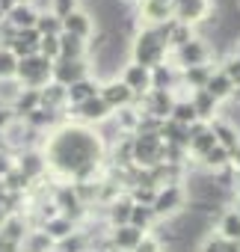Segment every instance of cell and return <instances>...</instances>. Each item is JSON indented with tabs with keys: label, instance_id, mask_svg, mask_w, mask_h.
I'll return each instance as SVG.
<instances>
[{
	"label": "cell",
	"instance_id": "obj_42",
	"mask_svg": "<svg viewBox=\"0 0 240 252\" xmlns=\"http://www.w3.org/2000/svg\"><path fill=\"white\" fill-rule=\"evenodd\" d=\"M231 169H234V172H240V149H237V152H231Z\"/></svg>",
	"mask_w": 240,
	"mask_h": 252
},
{
	"label": "cell",
	"instance_id": "obj_1",
	"mask_svg": "<svg viewBox=\"0 0 240 252\" xmlns=\"http://www.w3.org/2000/svg\"><path fill=\"white\" fill-rule=\"evenodd\" d=\"M107 143L95 128H83L77 122H65L57 131L45 134L42 155L48 163V175L60 178V184H86L101 181L107 175Z\"/></svg>",
	"mask_w": 240,
	"mask_h": 252
},
{
	"label": "cell",
	"instance_id": "obj_45",
	"mask_svg": "<svg viewBox=\"0 0 240 252\" xmlns=\"http://www.w3.org/2000/svg\"><path fill=\"white\" fill-rule=\"evenodd\" d=\"M6 149V137H3V131H0V152Z\"/></svg>",
	"mask_w": 240,
	"mask_h": 252
},
{
	"label": "cell",
	"instance_id": "obj_27",
	"mask_svg": "<svg viewBox=\"0 0 240 252\" xmlns=\"http://www.w3.org/2000/svg\"><path fill=\"white\" fill-rule=\"evenodd\" d=\"M210 74H213V65H196V68H184V71H181V86H184V89H190V92H196V89H205V86H208V80H210Z\"/></svg>",
	"mask_w": 240,
	"mask_h": 252
},
{
	"label": "cell",
	"instance_id": "obj_26",
	"mask_svg": "<svg viewBox=\"0 0 240 252\" xmlns=\"http://www.w3.org/2000/svg\"><path fill=\"white\" fill-rule=\"evenodd\" d=\"M77 228H80V225H77V222H71V220H68V217H62V214H60V217H54V220H48V222L42 225V231H45L54 243H60V240L71 237Z\"/></svg>",
	"mask_w": 240,
	"mask_h": 252
},
{
	"label": "cell",
	"instance_id": "obj_39",
	"mask_svg": "<svg viewBox=\"0 0 240 252\" xmlns=\"http://www.w3.org/2000/svg\"><path fill=\"white\" fill-rule=\"evenodd\" d=\"M134 252H163V243L149 231V234H143V240L137 243V249H134Z\"/></svg>",
	"mask_w": 240,
	"mask_h": 252
},
{
	"label": "cell",
	"instance_id": "obj_8",
	"mask_svg": "<svg viewBox=\"0 0 240 252\" xmlns=\"http://www.w3.org/2000/svg\"><path fill=\"white\" fill-rule=\"evenodd\" d=\"M110 119H113V110L101 101V95H95V98L83 101L80 107L68 110V122H77V125H83V128H101V125L110 122Z\"/></svg>",
	"mask_w": 240,
	"mask_h": 252
},
{
	"label": "cell",
	"instance_id": "obj_36",
	"mask_svg": "<svg viewBox=\"0 0 240 252\" xmlns=\"http://www.w3.org/2000/svg\"><path fill=\"white\" fill-rule=\"evenodd\" d=\"M128 196H131V202H134V205H149V208H151V202H154L157 190H154V187H131V190H128Z\"/></svg>",
	"mask_w": 240,
	"mask_h": 252
},
{
	"label": "cell",
	"instance_id": "obj_13",
	"mask_svg": "<svg viewBox=\"0 0 240 252\" xmlns=\"http://www.w3.org/2000/svg\"><path fill=\"white\" fill-rule=\"evenodd\" d=\"M98 95H101V101L116 113V110H122V107H131L137 98H134V92L119 80V77H113V80H104L101 83V89H98Z\"/></svg>",
	"mask_w": 240,
	"mask_h": 252
},
{
	"label": "cell",
	"instance_id": "obj_51",
	"mask_svg": "<svg viewBox=\"0 0 240 252\" xmlns=\"http://www.w3.org/2000/svg\"><path fill=\"white\" fill-rule=\"evenodd\" d=\"M166 3H172V0H166Z\"/></svg>",
	"mask_w": 240,
	"mask_h": 252
},
{
	"label": "cell",
	"instance_id": "obj_33",
	"mask_svg": "<svg viewBox=\"0 0 240 252\" xmlns=\"http://www.w3.org/2000/svg\"><path fill=\"white\" fill-rule=\"evenodd\" d=\"M15 71H18V57L0 45V80H15Z\"/></svg>",
	"mask_w": 240,
	"mask_h": 252
},
{
	"label": "cell",
	"instance_id": "obj_2",
	"mask_svg": "<svg viewBox=\"0 0 240 252\" xmlns=\"http://www.w3.org/2000/svg\"><path fill=\"white\" fill-rule=\"evenodd\" d=\"M131 63L146 65V68H157V65L169 63V45L160 39L157 30L140 27L131 36Z\"/></svg>",
	"mask_w": 240,
	"mask_h": 252
},
{
	"label": "cell",
	"instance_id": "obj_18",
	"mask_svg": "<svg viewBox=\"0 0 240 252\" xmlns=\"http://www.w3.org/2000/svg\"><path fill=\"white\" fill-rule=\"evenodd\" d=\"M190 104H193V110H196V116H199V122H205V125H210L216 116H219V104L205 92V89H196V92H190Z\"/></svg>",
	"mask_w": 240,
	"mask_h": 252
},
{
	"label": "cell",
	"instance_id": "obj_30",
	"mask_svg": "<svg viewBox=\"0 0 240 252\" xmlns=\"http://www.w3.org/2000/svg\"><path fill=\"white\" fill-rule=\"evenodd\" d=\"M169 119L178 122V125H184V128H190V125L199 122V116H196V110H193V104H190V95H187V98H175V107H172Z\"/></svg>",
	"mask_w": 240,
	"mask_h": 252
},
{
	"label": "cell",
	"instance_id": "obj_10",
	"mask_svg": "<svg viewBox=\"0 0 240 252\" xmlns=\"http://www.w3.org/2000/svg\"><path fill=\"white\" fill-rule=\"evenodd\" d=\"M89 74H92L89 60H57L54 63V71H51V80L68 89V86H74L77 80H83Z\"/></svg>",
	"mask_w": 240,
	"mask_h": 252
},
{
	"label": "cell",
	"instance_id": "obj_3",
	"mask_svg": "<svg viewBox=\"0 0 240 252\" xmlns=\"http://www.w3.org/2000/svg\"><path fill=\"white\" fill-rule=\"evenodd\" d=\"M216 6L213 0H172V18L178 24H187L199 33V27L216 24Z\"/></svg>",
	"mask_w": 240,
	"mask_h": 252
},
{
	"label": "cell",
	"instance_id": "obj_49",
	"mask_svg": "<svg viewBox=\"0 0 240 252\" xmlns=\"http://www.w3.org/2000/svg\"><path fill=\"white\" fill-rule=\"evenodd\" d=\"M18 3H30V0H18Z\"/></svg>",
	"mask_w": 240,
	"mask_h": 252
},
{
	"label": "cell",
	"instance_id": "obj_6",
	"mask_svg": "<svg viewBox=\"0 0 240 252\" xmlns=\"http://www.w3.org/2000/svg\"><path fill=\"white\" fill-rule=\"evenodd\" d=\"M51 71H54V63L45 60L42 54L24 57V60H18L15 80H18L21 89H45V86L51 83Z\"/></svg>",
	"mask_w": 240,
	"mask_h": 252
},
{
	"label": "cell",
	"instance_id": "obj_16",
	"mask_svg": "<svg viewBox=\"0 0 240 252\" xmlns=\"http://www.w3.org/2000/svg\"><path fill=\"white\" fill-rule=\"evenodd\" d=\"M15 33H21V30H36V21H39V12L30 6V3H15L9 12H6V18H3Z\"/></svg>",
	"mask_w": 240,
	"mask_h": 252
},
{
	"label": "cell",
	"instance_id": "obj_21",
	"mask_svg": "<svg viewBox=\"0 0 240 252\" xmlns=\"http://www.w3.org/2000/svg\"><path fill=\"white\" fill-rule=\"evenodd\" d=\"M210 131H213L216 143H219L225 152H237V149H240V137H237V131L231 128V122H225L222 116H216V119L210 122Z\"/></svg>",
	"mask_w": 240,
	"mask_h": 252
},
{
	"label": "cell",
	"instance_id": "obj_24",
	"mask_svg": "<svg viewBox=\"0 0 240 252\" xmlns=\"http://www.w3.org/2000/svg\"><path fill=\"white\" fill-rule=\"evenodd\" d=\"M42 92V107H48V110H57V113H65L68 110V89L65 86H60V83H48L45 89H39Z\"/></svg>",
	"mask_w": 240,
	"mask_h": 252
},
{
	"label": "cell",
	"instance_id": "obj_31",
	"mask_svg": "<svg viewBox=\"0 0 240 252\" xmlns=\"http://www.w3.org/2000/svg\"><path fill=\"white\" fill-rule=\"evenodd\" d=\"M128 225H134V228H140V231H151L154 225H157V217H154V211L149 208V205H134V211H131V222Z\"/></svg>",
	"mask_w": 240,
	"mask_h": 252
},
{
	"label": "cell",
	"instance_id": "obj_5",
	"mask_svg": "<svg viewBox=\"0 0 240 252\" xmlns=\"http://www.w3.org/2000/svg\"><path fill=\"white\" fill-rule=\"evenodd\" d=\"M187 205H190V199H187L184 184H169V187H160L157 190V196L151 202V211H154L157 222H169V220L181 217L187 211Z\"/></svg>",
	"mask_w": 240,
	"mask_h": 252
},
{
	"label": "cell",
	"instance_id": "obj_34",
	"mask_svg": "<svg viewBox=\"0 0 240 252\" xmlns=\"http://www.w3.org/2000/svg\"><path fill=\"white\" fill-rule=\"evenodd\" d=\"M219 71H222V74H225V77H228L237 89H240V60H237L234 54H228V57L219 63Z\"/></svg>",
	"mask_w": 240,
	"mask_h": 252
},
{
	"label": "cell",
	"instance_id": "obj_47",
	"mask_svg": "<svg viewBox=\"0 0 240 252\" xmlns=\"http://www.w3.org/2000/svg\"><path fill=\"white\" fill-rule=\"evenodd\" d=\"M234 57H237V60H240V45H237V48H234Z\"/></svg>",
	"mask_w": 240,
	"mask_h": 252
},
{
	"label": "cell",
	"instance_id": "obj_40",
	"mask_svg": "<svg viewBox=\"0 0 240 252\" xmlns=\"http://www.w3.org/2000/svg\"><path fill=\"white\" fill-rule=\"evenodd\" d=\"M12 169H15V155L9 149H3V152H0V181H3Z\"/></svg>",
	"mask_w": 240,
	"mask_h": 252
},
{
	"label": "cell",
	"instance_id": "obj_44",
	"mask_svg": "<svg viewBox=\"0 0 240 252\" xmlns=\"http://www.w3.org/2000/svg\"><path fill=\"white\" fill-rule=\"evenodd\" d=\"M234 193L240 196V172H234Z\"/></svg>",
	"mask_w": 240,
	"mask_h": 252
},
{
	"label": "cell",
	"instance_id": "obj_28",
	"mask_svg": "<svg viewBox=\"0 0 240 252\" xmlns=\"http://www.w3.org/2000/svg\"><path fill=\"white\" fill-rule=\"evenodd\" d=\"M42 107V92L39 89H21L18 92V98H15V104H12V110H15V119H27L33 110H39Z\"/></svg>",
	"mask_w": 240,
	"mask_h": 252
},
{
	"label": "cell",
	"instance_id": "obj_48",
	"mask_svg": "<svg viewBox=\"0 0 240 252\" xmlns=\"http://www.w3.org/2000/svg\"><path fill=\"white\" fill-rule=\"evenodd\" d=\"M3 18H6V15H3V9H0V21H3Z\"/></svg>",
	"mask_w": 240,
	"mask_h": 252
},
{
	"label": "cell",
	"instance_id": "obj_17",
	"mask_svg": "<svg viewBox=\"0 0 240 252\" xmlns=\"http://www.w3.org/2000/svg\"><path fill=\"white\" fill-rule=\"evenodd\" d=\"M205 92H208V95H210V98H213L219 107H222L225 101H231V98H234L237 86H234V83H231V80H228V77H225L219 68H213V74H210V80H208Z\"/></svg>",
	"mask_w": 240,
	"mask_h": 252
},
{
	"label": "cell",
	"instance_id": "obj_29",
	"mask_svg": "<svg viewBox=\"0 0 240 252\" xmlns=\"http://www.w3.org/2000/svg\"><path fill=\"white\" fill-rule=\"evenodd\" d=\"M54 240L42 231V228H30V234L24 237V243H21V252H54Z\"/></svg>",
	"mask_w": 240,
	"mask_h": 252
},
{
	"label": "cell",
	"instance_id": "obj_9",
	"mask_svg": "<svg viewBox=\"0 0 240 252\" xmlns=\"http://www.w3.org/2000/svg\"><path fill=\"white\" fill-rule=\"evenodd\" d=\"M134 15H137V27L154 30V27L172 21V3H166V0H137Z\"/></svg>",
	"mask_w": 240,
	"mask_h": 252
},
{
	"label": "cell",
	"instance_id": "obj_32",
	"mask_svg": "<svg viewBox=\"0 0 240 252\" xmlns=\"http://www.w3.org/2000/svg\"><path fill=\"white\" fill-rule=\"evenodd\" d=\"M36 30H39V36H60L62 33V18H57L54 12H42L39 21H36Z\"/></svg>",
	"mask_w": 240,
	"mask_h": 252
},
{
	"label": "cell",
	"instance_id": "obj_15",
	"mask_svg": "<svg viewBox=\"0 0 240 252\" xmlns=\"http://www.w3.org/2000/svg\"><path fill=\"white\" fill-rule=\"evenodd\" d=\"M131 211H134L131 196H128V193H125V196H119L116 202H110V205L104 208V225H107V228L128 225V222H131Z\"/></svg>",
	"mask_w": 240,
	"mask_h": 252
},
{
	"label": "cell",
	"instance_id": "obj_41",
	"mask_svg": "<svg viewBox=\"0 0 240 252\" xmlns=\"http://www.w3.org/2000/svg\"><path fill=\"white\" fill-rule=\"evenodd\" d=\"M12 122H15V110L6 107V104H0V131H6Z\"/></svg>",
	"mask_w": 240,
	"mask_h": 252
},
{
	"label": "cell",
	"instance_id": "obj_14",
	"mask_svg": "<svg viewBox=\"0 0 240 252\" xmlns=\"http://www.w3.org/2000/svg\"><path fill=\"white\" fill-rule=\"evenodd\" d=\"M146 231L134 228V225H119V228H110L107 231V243H110V252H134L137 243L143 240Z\"/></svg>",
	"mask_w": 240,
	"mask_h": 252
},
{
	"label": "cell",
	"instance_id": "obj_37",
	"mask_svg": "<svg viewBox=\"0 0 240 252\" xmlns=\"http://www.w3.org/2000/svg\"><path fill=\"white\" fill-rule=\"evenodd\" d=\"M74 9H80V0H51V12H54L57 18H65V15H71Z\"/></svg>",
	"mask_w": 240,
	"mask_h": 252
},
{
	"label": "cell",
	"instance_id": "obj_7",
	"mask_svg": "<svg viewBox=\"0 0 240 252\" xmlns=\"http://www.w3.org/2000/svg\"><path fill=\"white\" fill-rule=\"evenodd\" d=\"M131 149H134V166L137 169H154V166L163 163L166 143L157 134H134Z\"/></svg>",
	"mask_w": 240,
	"mask_h": 252
},
{
	"label": "cell",
	"instance_id": "obj_38",
	"mask_svg": "<svg viewBox=\"0 0 240 252\" xmlns=\"http://www.w3.org/2000/svg\"><path fill=\"white\" fill-rule=\"evenodd\" d=\"M196 252H222V237H219L216 231L205 234V237H202V243L196 246Z\"/></svg>",
	"mask_w": 240,
	"mask_h": 252
},
{
	"label": "cell",
	"instance_id": "obj_20",
	"mask_svg": "<svg viewBox=\"0 0 240 252\" xmlns=\"http://www.w3.org/2000/svg\"><path fill=\"white\" fill-rule=\"evenodd\" d=\"M30 234V225H27V220H24V214H9L6 217V222L0 225V237L3 240H9V243H24V237Z\"/></svg>",
	"mask_w": 240,
	"mask_h": 252
},
{
	"label": "cell",
	"instance_id": "obj_4",
	"mask_svg": "<svg viewBox=\"0 0 240 252\" xmlns=\"http://www.w3.org/2000/svg\"><path fill=\"white\" fill-rule=\"evenodd\" d=\"M169 63H172L178 71L196 68V65H216V63H213V48H210V42H208L205 36H196V39H190L187 45H181L178 51H172V54H169Z\"/></svg>",
	"mask_w": 240,
	"mask_h": 252
},
{
	"label": "cell",
	"instance_id": "obj_46",
	"mask_svg": "<svg viewBox=\"0 0 240 252\" xmlns=\"http://www.w3.org/2000/svg\"><path fill=\"white\" fill-rule=\"evenodd\" d=\"M234 211H237V217H240V196H237V202H234Z\"/></svg>",
	"mask_w": 240,
	"mask_h": 252
},
{
	"label": "cell",
	"instance_id": "obj_12",
	"mask_svg": "<svg viewBox=\"0 0 240 252\" xmlns=\"http://www.w3.org/2000/svg\"><path fill=\"white\" fill-rule=\"evenodd\" d=\"M95 15L86 9V6H80V9H74L71 15H65L62 18V33H68V36H77V39H83V42H89L92 36H95Z\"/></svg>",
	"mask_w": 240,
	"mask_h": 252
},
{
	"label": "cell",
	"instance_id": "obj_43",
	"mask_svg": "<svg viewBox=\"0 0 240 252\" xmlns=\"http://www.w3.org/2000/svg\"><path fill=\"white\" fill-rule=\"evenodd\" d=\"M15 3H18V0H0V9H3V15H6V12L15 6Z\"/></svg>",
	"mask_w": 240,
	"mask_h": 252
},
{
	"label": "cell",
	"instance_id": "obj_25",
	"mask_svg": "<svg viewBox=\"0 0 240 252\" xmlns=\"http://www.w3.org/2000/svg\"><path fill=\"white\" fill-rule=\"evenodd\" d=\"M216 234H219L222 240L240 243V217H237L234 208H225V211L216 217Z\"/></svg>",
	"mask_w": 240,
	"mask_h": 252
},
{
	"label": "cell",
	"instance_id": "obj_22",
	"mask_svg": "<svg viewBox=\"0 0 240 252\" xmlns=\"http://www.w3.org/2000/svg\"><path fill=\"white\" fill-rule=\"evenodd\" d=\"M98 89H101V83H98L92 74L83 77V80H77L74 86H68V110H71V107H80V104L89 101V98H95Z\"/></svg>",
	"mask_w": 240,
	"mask_h": 252
},
{
	"label": "cell",
	"instance_id": "obj_50",
	"mask_svg": "<svg viewBox=\"0 0 240 252\" xmlns=\"http://www.w3.org/2000/svg\"><path fill=\"white\" fill-rule=\"evenodd\" d=\"M237 9H240V0H237Z\"/></svg>",
	"mask_w": 240,
	"mask_h": 252
},
{
	"label": "cell",
	"instance_id": "obj_35",
	"mask_svg": "<svg viewBox=\"0 0 240 252\" xmlns=\"http://www.w3.org/2000/svg\"><path fill=\"white\" fill-rule=\"evenodd\" d=\"M39 54H42L45 60L57 63V60H60V36H42V42H39Z\"/></svg>",
	"mask_w": 240,
	"mask_h": 252
},
{
	"label": "cell",
	"instance_id": "obj_23",
	"mask_svg": "<svg viewBox=\"0 0 240 252\" xmlns=\"http://www.w3.org/2000/svg\"><path fill=\"white\" fill-rule=\"evenodd\" d=\"M60 60H89V42L60 33Z\"/></svg>",
	"mask_w": 240,
	"mask_h": 252
},
{
	"label": "cell",
	"instance_id": "obj_11",
	"mask_svg": "<svg viewBox=\"0 0 240 252\" xmlns=\"http://www.w3.org/2000/svg\"><path fill=\"white\" fill-rule=\"evenodd\" d=\"M119 80H122V83L134 92V98H143V95L151 92V68H146V65L125 63L122 71H119Z\"/></svg>",
	"mask_w": 240,
	"mask_h": 252
},
{
	"label": "cell",
	"instance_id": "obj_19",
	"mask_svg": "<svg viewBox=\"0 0 240 252\" xmlns=\"http://www.w3.org/2000/svg\"><path fill=\"white\" fill-rule=\"evenodd\" d=\"M39 42H42L39 30H21V33L12 39L9 51H12L18 60H24V57H36V54H39Z\"/></svg>",
	"mask_w": 240,
	"mask_h": 252
}]
</instances>
